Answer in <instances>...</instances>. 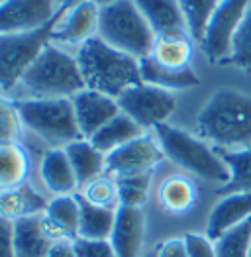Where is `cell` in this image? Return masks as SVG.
<instances>
[{
    "mask_svg": "<svg viewBox=\"0 0 251 257\" xmlns=\"http://www.w3.org/2000/svg\"><path fill=\"white\" fill-rule=\"evenodd\" d=\"M94 206L112 208L116 210L120 206V196H118V181L114 177H98L84 185V191L81 194Z\"/></svg>",
    "mask_w": 251,
    "mask_h": 257,
    "instance_id": "32",
    "label": "cell"
},
{
    "mask_svg": "<svg viewBox=\"0 0 251 257\" xmlns=\"http://www.w3.org/2000/svg\"><path fill=\"white\" fill-rule=\"evenodd\" d=\"M22 124L55 148L81 140L71 98H26L16 102Z\"/></svg>",
    "mask_w": 251,
    "mask_h": 257,
    "instance_id": "6",
    "label": "cell"
},
{
    "mask_svg": "<svg viewBox=\"0 0 251 257\" xmlns=\"http://www.w3.org/2000/svg\"><path fill=\"white\" fill-rule=\"evenodd\" d=\"M140 136H144V128L138 126L130 116H126L124 112H120L118 116H114L106 126H102L90 138V144L98 151H102L104 155H108V153L120 150L122 146L130 144L132 140H136Z\"/></svg>",
    "mask_w": 251,
    "mask_h": 257,
    "instance_id": "22",
    "label": "cell"
},
{
    "mask_svg": "<svg viewBox=\"0 0 251 257\" xmlns=\"http://www.w3.org/2000/svg\"><path fill=\"white\" fill-rule=\"evenodd\" d=\"M79 198L73 194H61L55 196L47 208H45V218L49 226L55 230V234L61 239H77L79 236Z\"/></svg>",
    "mask_w": 251,
    "mask_h": 257,
    "instance_id": "23",
    "label": "cell"
},
{
    "mask_svg": "<svg viewBox=\"0 0 251 257\" xmlns=\"http://www.w3.org/2000/svg\"><path fill=\"white\" fill-rule=\"evenodd\" d=\"M45 208H47V202L43 200V196H40L28 185L0 193V216H6L10 220L40 214V212H45Z\"/></svg>",
    "mask_w": 251,
    "mask_h": 257,
    "instance_id": "28",
    "label": "cell"
},
{
    "mask_svg": "<svg viewBox=\"0 0 251 257\" xmlns=\"http://www.w3.org/2000/svg\"><path fill=\"white\" fill-rule=\"evenodd\" d=\"M71 100L75 108L77 124L84 140H90L102 126H106L114 116L122 112L116 98L92 88H84L81 92H77Z\"/></svg>",
    "mask_w": 251,
    "mask_h": 257,
    "instance_id": "13",
    "label": "cell"
},
{
    "mask_svg": "<svg viewBox=\"0 0 251 257\" xmlns=\"http://www.w3.org/2000/svg\"><path fill=\"white\" fill-rule=\"evenodd\" d=\"M216 257H249L251 218L230 228L214 241Z\"/></svg>",
    "mask_w": 251,
    "mask_h": 257,
    "instance_id": "30",
    "label": "cell"
},
{
    "mask_svg": "<svg viewBox=\"0 0 251 257\" xmlns=\"http://www.w3.org/2000/svg\"><path fill=\"white\" fill-rule=\"evenodd\" d=\"M100 4L96 0H84L75 6H65L53 28L51 42L81 47L98 36Z\"/></svg>",
    "mask_w": 251,
    "mask_h": 257,
    "instance_id": "12",
    "label": "cell"
},
{
    "mask_svg": "<svg viewBox=\"0 0 251 257\" xmlns=\"http://www.w3.org/2000/svg\"><path fill=\"white\" fill-rule=\"evenodd\" d=\"M183 239L187 245L188 257H216V245L208 236L187 234Z\"/></svg>",
    "mask_w": 251,
    "mask_h": 257,
    "instance_id": "36",
    "label": "cell"
},
{
    "mask_svg": "<svg viewBox=\"0 0 251 257\" xmlns=\"http://www.w3.org/2000/svg\"><path fill=\"white\" fill-rule=\"evenodd\" d=\"M40 177H42L43 185L57 196L71 194L79 187L77 175L73 171L71 161L63 148L49 150L43 155L42 163H40Z\"/></svg>",
    "mask_w": 251,
    "mask_h": 257,
    "instance_id": "18",
    "label": "cell"
},
{
    "mask_svg": "<svg viewBox=\"0 0 251 257\" xmlns=\"http://www.w3.org/2000/svg\"><path fill=\"white\" fill-rule=\"evenodd\" d=\"M0 257H16L14 249V220L0 216Z\"/></svg>",
    "mask_w": 251,
    "mask_h": 257,
    "instance_id": "37",
    "label": "cell"
},
{
    "mask_svg": "<svg viewBox=\"0 0 251 257\" xmlns=\"http://www.w3.org/2000/svg\"><path fill=\"white\" fill-rule=\"evenodd\" d=\"M157 198L163 210L169 214H187L196 204V187L183 175H171L159 185Z\"/></svg>",
    "mask_w": 251,
    "mask_h": 257,
    "instance_id": "24",
    "label": "cell"
},
{
    "mask_svg": "<svg viewBox=\"0 0 251 257\" xmlns=\"http://www.w3.org/2000/svg\"><path fill=\"white\" fill-rule=\"evenodd\" d=\"M224 63L235 65L243 71H251V2L243 14V20L239 24L233 42H231V51Z\"/></svg>",
    "mask_w": 251,
    "mask_h": 257,
    "instance_id": "31",
    "label": "cell"
},
{
    "mask_svg": "<svg viewBox=\"0 0 251 257\" xmlns=\"http://www.w3.org/2000/svg\"><path fill=\"white\" fill-rule=\"evenodd\" d=\"M251 0H220L218 8L210 18L204 38H202V51L210 61H226L231 51L233 36L243 20Z\"/></svg>",
    "mask_w": 251,
    "mask_h": 257,
    "instance_id": "9",
    "label": "cell"
},
{
    "mask_svg": "<svg viewBox=\"0 0 251 257\" xmlns=\"http://www.w3.org/2000/svg\"><path fill=\"white\" fill-rule=\"evenodd\" d=\"M165 157L159 142H155L149 136H140L132 140L130 144L122 146L120 150L112 151L106 155V171L110 177L128 179V177H140V175H151L153 167Z\"/></svg>",
    "mask_w": 251,
    "mask_h": 257,
    "instance_id": "10",
    "label": "cell"
},
{
    "mask_svg": "<svg viewBox=\"0 0 251 257\" xmlns=\"http://www.w3.org/2000/svg\"><path fill=\"white\" fill-rule=\"evenodd\" d=\"M116 100L126 116H130L144 130H155L161 124H167V118L175 112L177 106V100L171 90L147 83L126 88Z\"/></svg>",
    "mask_w": 251,
    "mask_h": 257,
    "instance_id": "8",
    "label": "cell"
},
{
    "mask_svg": "<svg viewBox=\"0 0 251 257\" xmlns=\"http://www.w3.org/2000/svg\"><path fill=\"white\" fill-rule=\"evenodd\" d=\"M79 198V236L83 239H108L114 228V220H116V210L112 208H102V206H94L90 204L86 198Z\"/></svg>",
    "mask_w": 251,
    "mask_h": 257,
    "instance_id": "26",
    "label": "cell"
},
{
    "mask_svg": "<svg viewBox=\"0 0 251 257\" xmlns=\"http://www.w3.org/2000/svg\"><path fill=\"white\" fill-rule=\"evenodd\" d=\"M22 118L16 102L0 96V148L18 144L22 136Z\"/></svg>",
    "mask_w": 251,
    "mask_h": 257,
    "instance_id": "33",
    "label": "cell"
},
{
    "mask_svg": "<svg viewBox=\"0 0 251 257\" xmlns=\"http://www.w3.org/2000/svg\"><path fill=\"white\" fill-rule=\"evenodd\" d=\"M73 247L77 257H118L110 239H73Z\"/></svg>",
    "mask_w": 251,
    "mask_h": 257,
    "instance_id": "35",
    "label": "cell"
},
{
    "mask_svg": "<svg viewBox=\"0 0 251 257\" xmlns=\"http://www.w3.org/2000/svg\"><path fill=\"white\" fill-rule=\"evenodd\" d=\"M198 134L220 148L251 146V96L235 88H218L196 118Z\"/></svg>",
    "mask_w": 251,
    "mask_h": 257,
    "instance_id": "1",
    "label": "cell"
},
{
    "mask_svg": "<svg viewBox=\"0 0 251 257\" xmlns=\"http://www.w3.org/2000/svg\"><path fill=\"white\" fill-rule=\"evenodd\" d=\"M110 243L118 257H138L146 239V216L142 208L118 206L110 234Z\"/></svg>",
    "mask_w": 251,
    "mask_h": 257,
    "instance_id": "15",
    "label": "cell"
},
{
    "mask_svg": "<svg viewBox=\"0 0 251 257\" xmlns=\"http://www.w3.org/2000/svg\"><path fill=\"white\" fill-rule=\"evenodd\" d=\"M20 85L32 92V98H73L86 88L77 57L53 43L24 73Z\"/></svg>",
    "mask_w": 251,
    "mask_h": 257,
    "instance_id": "3",
    "label": "cell"
},
{
    "mask_svg": "<svg viewBox=\"0 0 251 257\" xmlns=\"http://www.w3.org/2000/svg\"><path fill=\"white\" fill-rule=\"evenodd\" d=\"M30 173V155L20 144L0 148V193L26 185Z\"/></svg>",
    "mask_w": 251,
    "mask_h": 257,
    "instance_id": "25",
    "label": "cell"
},
{
    "mask_svg": "<svg viewBox=\"0 0 251 257\" xmlns=\"http://www.w3.org/2000/svg\"><path fill=\"white\" fill-rule=\"evenodd\" d=\"M140 73H142V83L159 86V88H165V90H185V88H192V86L200 85V79L192 71V67H188V69H169V67L155 63L149 55L140 59Z\"/></svg>",
    "mask_w": 251,
    "mask_h": 257,
    "instance_id": "21",
    "label": "cell"
},
{
    "mask_svg": "<svg viewBox=\"0 0 251 257\" xmlns=\"http://www.w3.org/2000/svg\"><path fill=\"white\" fill-rule=\"evenodd\" d=\"M69 161H71V167L77 175V181H79V187L81 185H88L90 181L102 177V173L106 171V155L102 151H98L90 140H77V142H71L69 146L63 148Z\"/></svg>",
    "mask_w": 251,
    "mask_h": 257,
    "instance_id": "20",
    "label": "cell"
},
{
    "mask_svg": "<svg viewBox=\"0 0 251 257\" xmlns=\"http://www.w3.org/2000/svg\"><path fill=\"white\" fill-rule=\"evenodd\" d=\"M61 12L40 30L20 32V34H0V86L2 88H12L16 83H20L24 73L51 43L53 28L59 20Z\"/></svg>",
    "mask_w": 251,
    "mask_h": 257,
    "instance_id": "7",
    "label": "cell"
},
{
    "mask_svg": "<svg viewBox=\"0 0 251 257\" xmlns=\"http://www.w3.org/2000/svg\"><path fill=\"white\" fill-rule=\"evenodd\" d=\"M157 257H188L187 253V245H185V239H167L163 241L157 251H155Z\"/></svg>",
    "mask_w": 251,
    "mask_h": 257,
    "instance_id": "38",
    "label": "cell"
},
{
    "mask_svg": "<svg viewBox=\"0 0 251 257\" xmlns=\"http://www.w3.org/2000/svg\"><path fill=\"white\" fill-rule=\"evenodd\" d=\"M251 218V193H235L222 196V200L212 208L208 218L206 236L216 241L230 228Z\"/></svg>",
    "mask_w": 251,
    "mask_h": 257,
    "instance_id": "16",
    "label": "cell"
},
{
    "mask_svg": "<svg viewBox=\"0 0 251 257\" xmlns=\"http://www.w3.org/2000/svg\"><path fill=\"white\" fill-rule=\"evenodd\" d=\"M61 237L49 226L45 212L22 216L14 220L16 257H47Z\"/></svg>",
    "mask_w": 251,
    "mask_h": 257,
    "instance_id": "14",
    "label": "cell"
},
{
    "mask_svg": "<svg viewBox=\"0 0 251 257\" xmlns=\"http://www.w3.org/2000/svg\"><path fill=\"white\" fill-rule=\"evenodd\" d=\"M98 38L136 59L149 55L155 34L134 0H112L100 4Z\"/></svg>",
    "mask_w": 251,
    "mask_h": 257,
    "instance_id": "4",
    "label": "cell"
},
{
    "mask_svg": "<svg viewBox=\"0 0 251 257\" xmlns=\"http://www.w3.org/2000/svg\"><path fill=\"white\" fill-rule=\"evenodd\" d=\"M220 0H179V6L183 10V16L187 22V30L192 40L202 42L206 26L218 8Z\"/></svg>",
    "mask_w": 251,
    "mask_h": 257,
    "instance_id": "29",
    "label": "cell"
},
{
    "mask_svg": "<svg viewBox=\"0 0 251 257\" xmlns=\"http://www.w3.org/2000/svg\"><path fill=\"white\" fill-rule=\"evenodd\" d=\"M98 4H108V2H112V0H96Z\"/></svg>",
    "mask_w": 251,
    "mask_h": 257,
    "instance_id": "41",
    "label": "cell"
},
{
    "mask_svg": "<svg viewBox=\"0 0 251 257\" xmlns=\"http://www.w3.org/2000/svg\"><path fill=\"white\" fill-rule=\"evenodd\" d=\"M134 2L155 36L187 30V22L179 6V0H134Z\"/></svg>",
    "mask_w": 251,
    "mask_h": 257,
    "instance_id": "19",
    "label": "cell"
},
{
    "mask_svg": "<svg viewBox=\"0 0 251 257\" xmlns=\"http://www.w3.org/2000/svg\"><path fill=\"white\" fill-rule=\"evenodd\" d=\"M63 6L57 0H2L0 2V34L34 32L47 26Z\"/></svg>",
    "mask_w": 251,
    "mask_h": 257,
    "instance_id": "11",
    "label": "cell"
},
{
    "mask_svg": "<svg viewBox=\"0 0 251 257\" xmlns=\"http://www.w3.org/2000/svg\"><path fill=\"white\" fill-rule=\"evenodd\" d=\"M147 257H157V255H155V251H153V253H149Z\"/></svg>",
    "mask_w": 251,
    "mask_h": 257,
    "instance_id": "42",
    "label": "cell"
},
{
    "mask_svg": "<svg viewBox=\"0 0 251 257\" xmlns=\"http://www.w3.org/2000/svg\"><path fill=\"white\" fill-rule=\"evenodd\" d=\"M149 57L169 69H188L192 59V38L187 30L155 36Z\"/></svg>",
    "mask_w": 251,
    "mask_h": 257,
    "instance_id": "17",
    "label": "cell"
},
{
    "mask_svg": "<svg viewBox=\"0 0 251 257\" xmlns=\"http://www.w3.org/2000/svg\"><path fill=\"white\" fill-rule=\"evenodd\" d=\"M155 136L163 153L179 167L212 183L226 185L230 181V169L220 157V153L210 150L202 140L169 124L157 126Z\"/></svg>",
    "mask_w": 251,
    "mask_h": 257,
    "instance_id": "5",
    "label": "cell"
},
{
    "mask_svg": "<svg viewBox=\"0 0 251 257\" xmlns=\"http://www.w3.org/2000/svg\"><path fill=\"white\" fill-rule=\"evenodd\" d=\"M0 2H2V0H0Z\"/></svg>",
    "mask_w": 251,
    "mask_h": 257,
    "instance_id": "44",
    "label": "cell"
},
{
    "mask_svg": "<svg viewBox=\"0 0 251 257\" xmlns=\"http://www.w3.org/2000/svg\"><path fill=\"white\" fill-rule=\"evenodd\" d=\"M47 257H77L75 247H73V241L71 239H59L53 245V249L47 253Z\"/></svg>",
    "mask_w": 251,
    "mask_h": 257,
    "instance_id": "39",
    "label": "cell"
},
{
    "mask_svg": "<svg viewBox=\"0 0 251 257\" xmlns=\"http://www.w3.org/2000/svg\"><path fill=\"white\" fill-rule=\"evenodd\" d=\"M249 257H251V247H249Z\"/></svg>",
    "mask_w": 251,
    "mask_h": 257,
    "instance_id": "43",
    "label": "cell"
},
{
    "mask_svg": "<svg viewBox=\"0 0 251 257\" xmlns=\"http://www.w3.org/2000/svg\"><path fill=\"white\" fill-rule=\"evenodd\" d=\"M230 169V181L222 185L216 193L228 196L235 193H251V146L237 151H218Z\"/></svg>",
    "mask_w": 251,
    "mask_h": 257,
    "instance_id": "27",
    "label": "cell"
},
{
    "mask_svg": "<svg viewBox=\"0 0 251 257\" xmlns=\"http://www.w3.org/2000/svg\"><path fill=\"white\" fill-rule=\"evenodd\" d=\"M79 2H84V0H57L59 6H75V4H79Z\"/></svg>",
    "mask_w": 251,
    "mask_h": 257,
    "instance_id": "40",
    "label": "cell"
},
{
    "mask_svg": "<svg viewBox=\"0 0 251 257\" xmlns=\"http://www.w3.org/2000/svg\"><path fill=\"white\" fill-rule=\"evenodd\" d=\"M149 179H151V175H140V177L118 179V196H120V206L142 208V206L147 202Z\"/></svg>",
    "mask_w": 251,
    "mask_h": 257,
    "instance_id": "34",
    "label": "cell"
},
{
    "mask_svg": "<svg viewBox=\"0 0 251 257\" xmlns=\"http://www.w3.org/2000/svg\"><path fill=\"white\" fill-rule=\"evenodd\" d=\"M77 63L84 86L112 98H118L126 88L142 83L140 59L108 45L98 36L79 47Z\"/></svg>",
    "mask_w": 251,
    "mask_h": 257,
    "instance_id": "2",
    "label": "cell"
}]
</instances>
